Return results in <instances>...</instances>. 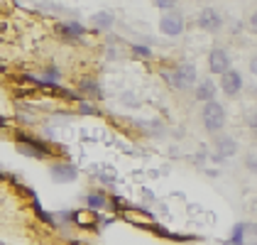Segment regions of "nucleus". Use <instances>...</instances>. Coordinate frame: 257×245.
Returning a JSON list of instances; mask_svg holds the SVG:
<instances>
[{
  "mask_svg": "<svg viewBox=\"0 0 257 245\" xmlns=\"http://www.w3.org/2000/svg\"><path fill=\"white\" fill-rule=\"evenodd\" d=\"M167 81H169L172 88H177V91H189V88H194L198 83L196 66H194V64H179V66H174L172 74H167Z\"/></svg>",
  "mask_w": 257,
  "mask_h": 245,
  "instance_id": "obj_1",
  "label": "nucleus"
},
{
  "mask_svg": "<svg viewBox=\"0 0 257 245\" xmlns=\"http://www.w3.org/2000/svg\"><path fill=\"white\" fill-rule=\"evenodd\" d=\"M201 122H203L206 133H220L223 125H225V108H223V103H218V101L203 103V108H201Z\"/></svg>",
  "mask_w": 257,
  "mask_h": 245,
  "instance_id": "obj_2",
  "label": "nucleus"
},
{
  "mask_svg": "<svg viewBox=\"0 0 257 245\" xmlns=\"http://www.w3.org/2000/svg\"><path fill=\"white\" fill-rule=\"evenodd\" d=\"M184 30H186L184 15L177 13V10H169V13H164L159 18V32L164 37H179V35H184Z\"/></svg>",
  "mask_w": 257,
  "mask_h": 245,
  "instance_id": "obj_3",
  "label": "nucleus"
},
{
  "mask_svg": "<svg viewBox=\"0 0 257 245\" xmlns=\"http://www.w3.org/2000/svg\"><path fill=\"white\" fill-rule=\"evenodd\" d=\"M49 177H52L57 184H71V182L79 179V167L74 162H66V160L52 162V167H49Z\"/></svg>",
  "mask_w": 257,
  "mask_h": 245,
  "instance_id": "obj_4",
  "label": "nucleus"
},
{
  "mask_svg": "<svg viewBox=\"0 0 257 245\" xmlns=\"http://www.w3.org/2000/svg\"><path fill=\"white\" fill-rule=\"evenodd\" d=\"M208 71L216 76H223L225 71H230V54L223 47H213L208 52Z\"/></svg>",
  "mask_w": 257,
  "mask_h": 245,
  "instance_id": "obj_5",
  "label": "nucleus"
},
{
  "mask_svg": "<svg viewBox=\"0 0 257 245\" xmlns=\"http://www.w3.org/2000/svg\"><path fill=\"white\" fill-rule=\"evenodd\" d=\"M81 93V98L83 101H93V103H98L105 98V91H103V86H100L93 76H86V79H81L79 81V88H76Z\"/></svg>",
  "mask_w": 257,
  "mask_h": 245,
  "instance_id": "obj_6",
  "label": "nucleus"
},
{
  "mask_svg": "<svg viewBox=\"0 0 257 245\" xmlns=\"http://www.w3.org/2000/svg\"><path fill=\"white\" fill-rule=\"evenodd\" d=\"M196 25L203 32H218V30L223 27V15L218 13L216 8H203V10L198 13Z\"/></svg>",
  "mask_w": 257,
  "mask_h": 245,
  "instance_id": "obj_7",
  "label": "nucleus"
},
{
  "mask_svg": "<svg viewBox=\"0 0 257 245\" xmlns=\"http://www.w3.org/2000/svg\"><path fill=\"white\" fill-rule=\"evenodd\" d=\"M15 143L27 145V147H32V150L42 152L44 157H52V155H54V145H49L47 140H42V138H35V135H30V133H22V130L15 133Z\"/></svg>",
  "mask_w": 257,
  "mask_h": 245,
  "instance_id": "obj_8",
  "label": "nucleus"
},
{
  "mask_svg": "<svg viewBox=\"0 0 257 245\" xmlns=\"http://www.w3.org/2000/svg\"><path fill=\"white\" fill-rule=\"evenodd\" d=\"M54 30H57V35H61L64 40H69V42H79V40H83V37L88 35V30H86V27H83L79 20L59 22Z\"/></svg>",
  "mask_w": 257,
  "mask_h": 245,
  "instance_id": "obj_9",
  "label": "nucleus"
},
{
  "mask_svg": "<svg viewBox=\"0 0 257 245\" xmlns=\"http://www.w3.org/2000/svg\"><path fill=\"white\" fill-rule=\"evenodd\" d=\"M213 155H216V160H228V157L237 155V140L230 135H218L213 143Z\"/></svg>",
  "mask_w": 257,
  "mask_h": 245,
  "instance_id": "obj_10",
  "label": "nucleus"
},
{
  "mask_svg": "<svg viewBox=\"0 0 257 245\" xmlns=\"http://www.w3.org/2000/svg\"><path fill=\"white\" fill-rule=\"evenodd\" d=\"M220 88H223V93H225L228 98H235L237 93L242 91V76L237 74L235 69L225 71V74L220 76Z\"/></svg>",
  "mask_w": 257,
  "mask_h": 245,
  "instance_id": "obj_11",
  "label": "nucleus"
},
{
  "mask_svg": "<svg viewBox=\"0 0 257 245\" xmlns=\"http://www.w3.org/2000/svg\"><path fill=\"white\" fill-rule=\"evenodd\" d=\"M120 216H122L127 223L140 225V228H152V225H155L152 213H150V211H145V208H125Z\"/></svg>",
  "mask_w": 257,
  "mask_h": 245,
  "instance_id": "obj_12",
  "label": "nucleus"
},
{
  "mask_svg": "<svg viewBox=\"0 0 257 245\" xmlns=\"http://www.w3.org/2000/svg\"><path fill=\"white\" fill-rule=\"evenodd\" d=\"M74 225H79V228H86V230H93V228H98L100 225V218H98V211H93V208H79V211H74Z\"/></svg>",
  "mask_w": 257,
  "mask_h": 245,
  "instance_id": "obj_13",
  "label": "nucleus"
},
{
  "mask_svg": "<svg viewBox=\"0 0 257 245\" xmlns=\"http://www.w3.org/2000/svg\"><path fill=\"white\" fill-rule=\"evenodd\" d=\"M216 93H218V86L213 83L211 76H208V79H201V81L196 83V88H194V96H196V101H201V103L216 101Z\"/></svg>",
  "mask_w": 257,
  "mask_h": 245,
  "instance_id": "obj_14",
  "label": "nucleus"
},
{
  "mask_svg": "<svg viewBox=\"0 0 257 245\" xmlns=\"http://www.w3.org/2000/svg\"><path fill=\"white\" fill-rule=\"evenodd\" d=\"M91 25H93L96 32H108V30H113V25H115L113 10H98V13H93V15H91Z\"/></svg>",
  "mask_w": 257,
  "mask_h": 245,
  "instance_id": "obj_15",
  "label": "nucleus"
},
{
  "mask_svg": "<svg viewBox=\"0 0 257 245\" xmlns=\"http://www.w3.org/2000/svg\"><path fill=\"white\" fill-rule=\"evenodd\" d=\"M86 206L93 208V211H103V208H110V199L103 191H88L86 194Z\"/></svg>",
  "mask_w": 257,
  "mask_h": 245,
  "instance_id": "obj_16",
  "label": "nucleus"
},
{
  "mask_svg": "<svg viewBox=\"0 0 257 245\" xmlns=\"http://www.w3.org/2000/svg\"><path fill=\"white\" fill-rule=\"evenodd\" d=\"M32 211L37 213V218H40L44 225H52V228H57V225H59L57 223V216H54V213H47V211L42 208V204H40V199H37V196L32 199Z\"/></svg>",
  "mask_w": 257,
  "mask_h": 245,
  "instance_id": "obj_17",
  "label": "nucleus"
},
{
  "mask_svg": "<svg viewBox=\"0 0 257 245\" xmlns=\"http://www.w3.org/2000/svg\"><path fill=\"white\" fill-rule=\"evenodd\" d=\"M245 233H247V223H237L225 245H245Z\"/></svg>",
  "mask_w": 257,
  "mask_h": 245,
  "instance_id": "obj_18",
  "label": "nucleus"
},
{
  "mask_svg": "<svg viewBox=\"0 0 257 245\" xmlns=\"http://www.w3.org/2000/svg\"><path fill=\"white\" fill-rule=\"evenodd\" d=\"M42 81H47V83H59V81H61V69H59V66H54V64L44 66V69H42Z\"/></svg>",
  "mask_w": 257,
  "mask_h": 245,
  "instance_id": "obj_19",
  "label": "nucleus"
},
{
  "mask_svg": "<svg viewBox=\"0 0 257 245\" xmlns=\"http://www.w3.org/2000/svg\"><path fill=\"white\" fill-rule=\"evenodd\" d=\"M76 113L79 115H100V108H98V103H93V101H79Z\"/></svg>",
  "mask_w": 257,
  "mask_h": 245,
  "instance_id": "obj_20",
  "label": "nucleus"
},
{
  "mask_svg": "<svg viewBox=\"0 0 257 245\" xmlns=\"http://www.w3.org/2000/svg\"><path fill=\"white\" fill-rule=\"evenodd\" d=\"M130 54H133L135 59H152V57H155V52H152L147 44H133V47H130Z\"/></svg>",
  "mask_w": 257,
  "mask_h": 245,
  "instance_id": "obj_21",
  "label": "nucleus"
},
{
  "mask_svg": "<svg viewBox=\"0 0 257 245\" xmlns=\"http://www.w3.org/2000/svg\"><path fill=\"white\" fill-rule=\"evenodd\" d=\"M37 8L44 10V13H66V8H64V5L52 3V0H42V3H37Z\"/></svg>",
  "mask_w": 257,
  "mask_h": 245,
  "instance_id": "obj_22",
  "label": "nucleus"
},
{
  "mask_svg": "<svg viewBox=\"0 0 257 245\" xmlns=\"http://www.w3.org/2000/svg\"><path fill=\"white\" fill-rule=\"evenodd\" d=\"M18 152H20V155H25V157H32V160H47L42 152L32 150V147H27V145H18Z\"/></svg>",
  "mask_w": 257,
  "mask_h": 245,
  "instance_id": "obj_23",
  "label": "nucleus"
},
{
  "mask_svg": "<svg viewBox=\"0 0 257 245\" xmlns=\"http://www.w3.org/2000/svg\"><path fill=\"white\" fill-rule=\"evenodd\" d=\"M110 208L122 213V211H125V208H130V206H127V201H125V199H120V196H113V199H110Z\"/></svg>",
  "mask_w": 257,
  "mask_h": 245,
  "instance_id": "obj_24",
  "label": "nucleus"
},
{
  "mask_svg": "<svg viewBox=\"0 0 257 245\" xmlns=\"http://www.w3.org/2000/svg\"><path fill=\"white\" fill-rule=\"evenodd\" d=\"M155 5H157L159 10H174V5H177V0H155Z\"/></svg>",
  "mask_w": 257,
  "mask_h": 245,
  "instance_id": "obj_25",
  "label": "nucleus"
},
{
  "mask_svg": "<svg viewBox=\"0 0 257 245\" xmlns=\"http://www.w3.org/2000/svg\"><path fill=\"white\" fill-rule=\"evenodd\" d=\"M120 101L125 103V105H138V96H135V93H130V91H125V93L120 96Z\"/></svg>",
  "mask_w": 257,
  "mask_h": 245,
  "instance_id": "obj_26",
  "label": "nucleus"
},
{
  "mask_svg": "<svg viewBox=\"0 0 257 245\" xmlns=\"http://www.w3.org/2000/svg\"><path fill=\"white\" fill-rule=\"evenodd\" d=\"M245 122H247V128H250L252 133H257V110H255V113H247Z\"/></svg>",
  "mask_w": 257,
  "mask_h": 245,
  "instance_id": "obj_27",
  "label": "nucleus"
},
{
  "mask_svg": "<svg viewBox=\"0 0 257 245\" xmlns=\"http://www.w3.org/2000/svg\"><path fill=\"white\" fill-rule=\"evenodd\" d=\"M105 57H108V59H118V57H120L118 47H113V44H108V47H105Z\"/></svg>",
  "mask_w": 257,
  "mask_h": 245,
  "instance_id": "obj_28",
  "label": "nucleus"
},
{
  "mask_svg": "<svg viewBox=\"0 0 257 245\" xmlns=\"http://www.w3.org/2000/svg\"><path fill=\"white\" fill-rule=\"evenodd\" d=\"M245 167H247L250 172H255L257 174V155H250V157L245 160Z\"/></svg>",
  "mask_w": 257,
  "mask_h": 245,
  "instance_id": "obj_29",
  "label": "nucleus"
},
{
  "mask_svg": "<svg viewBox=\"0 0 257 245\" xmlns=\"http://www.w3.org/2000/svg\"><path fill=\"white\" fill-rule=\"evenodd\" d=\"M250 30H252V32L257 35V10L252 13V15H250Z\"/></svg>",
  "mask_w": 257,
  "mask_h": 245,
  "instance_id": "obj_30",
  "label": "nucleus"
},
{
  "mask_svg": "<svg viewBox=\"0 0 257 245\" xmlns=\"http://www.w3.org/2000/svg\"><path fill=\"white\" fill-rule=\"evenodd\" d=\"M250 71H252V74H255V79H257V57L252 61H250Z\"/></svg>",
  "mask_w": 257,
  "mask_h": 245,
  "instance_id": "obj_31",
  "label": "nucleus"
},
{
  "mask_svg": "<svg viewBox=\"0 0 257 245\" xmlns=\"http://www.w3.org/2000/svg\"><path fill=\"white\" fill-rule=\"evenodd\" d=\"M250 230H252V233H255V235H257V223L252 225V228H250V225H247V233H250Z\"/></svg>",
  "mask_w": 257,
  "mask_h": 245,
  "instance_id": "obj_32",
  "label": "nucleus"
},
{
  "mask_svg": "<svg viewBox=\"0 0 257 245\" xmlns=\"http://www.w3.org/2000/svg\"><path fill=\"white\" fill-rule=\"evenodd\" d=\"M5 71H8V69H5V64L0 61V74H5Z\"/></svg>",
  "mask_w": 257,
  "mask_h": 245,
  "instance_id": "obj_33",
  "label": "nucleus"
},
{
  "mask_svg": "<svg viewBox=\"0 0 257 245\" xmlns=\"http://www.w3.org/2000/svg\"><path fill=\"white\" fill-rule=\"evenodd\" d=\"M3 179H5V174H3V172H0V182H3Z\"/></svg>",
  "mask_w": 257,
  "mask_h": 245,
  "instance_id": "obj_34",
  "label": "nucleus"
},
{
  "mask_svg": "<svg viewBox=\"0 0 257 245\" xmlns=\"http://www.w3.org/2000/svg\"><path fill=\"white\" fill-rule=\"evenodd\" d=\"M250 245H257V240H252V243H250Z\"/></svg>",
  "mask_w": 257,
  "mask_h": 245,
  "instance_id": "obj_35",
  "label": "nucleus"
}]
</instances>
